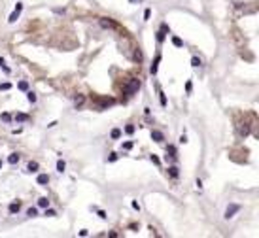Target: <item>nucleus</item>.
Returning <instances> with one entry per match:
<instances>
[{"label":"nucleus","instance_id":"72a5a7b5","mask_svg":"<svg viewBox=\"0 0 259 238\" xmlns=\"http://www.w3.org/2000/svg\"><path fill=\"white\" fill-rule=\"evenodd\" d=\"M46 216H49V217H55V216H57V212H55V210H47V208H46Z\"/></svg>","mask_w":259,"mask_h":238},{"label":"nucleus","instance_id":"58836bf2","mask_svg":"<svg viewBox=\"0 0 259 238\" xmlns=\"http://www.w3.org/2000/svg\"><path fill=\"white\" fill-rule=\"evenodd\" d=\"M185 142H187V136L182 134V136H180V144H185Z\"/></svg>","mask_w":259,"mask_h":238},{"label":"nucleus","instance_id":"4be33fe9","mask_svg":"<svg viewBox=\"0 0 259 238\" xmlns=\"http://www.w3.org/2000/svg\"><path fill=\"white\" fill-rule=\"evenodd\" d=\"M134 131H136V127H134V125H127V127H125V132H127V134H134Z\"/></svg>","mask_w":259,"mask_h":238},{"label":"nucleus","instance_id":"c9c22d12","mask_svg":"<svg viewBox=\"0 0 259 238\" xmlns=\"http://www.w3.org/2000/svg\"><path fill=\"white\" fill-rule=\"evenodd\" d=\"M151 17V10H150V8H148V10H146L144 11V21H148V19Z\"/></svg>","mask_w":259,"mask_h":238},{"label":"nucleus","instance_id":"393cba45","mask_svg":"<svg viewBox=\"0 0 259 238\" xmlns=\"http://www.w3.org/2000/svg\"><path fill=\"white\" fill-rule=\"evenodd\" d=\"M165 36H166L165 32H163V30H159V32H157V42H159V44H161V42H165Z\"/></svg>","mask_w":259,"mask_h":238},{"label":"nucleus","instance_id":"dca6fc26","mask_svg":"<svg viewBox=\"0 0 259 238\" xmlns=\"http://www.w3.org/2000/svg\"><path fill=\"white\" fill-rule=\"evenodd\" d=\"M38 206H40V208H47V206H49V200H47L46 197H42V199L38 200Z\"/></svg>","mask_w":259,"mask_h":238},{"label":"nucleus","instance_id":"20e7f679","mask_svg":"<svg viewBox=\"0 0 259 238\" xmlns=\"http://www.w3.org/2000/svg\"><path fill=\"white\" fill-rule=\"evenodd\" d=\"M98 25H100L102 29H115V23L112 21V19H106V17L98 19Z\"/></svg>","mask_w":259,"mask_h":238},{"label":"nucleus","instance_id":"f03ea898","mask_svg":"<svg viewBox=\"0 0 259 238\" xmlns=\"http://www.w3.org/2000/svg\"><path fill=\"white\" fill-rule=\"evenodd\" d=\"M21 11H23V4L21 2H17L15 4V10H13V13L8 17V23H15L19 19V15H21Z\"/></svg>","mask_w":259,"mask_h":238},{"label":"nucleus","instance_id":"f3484780","mask_svg":"<svg viewBox=\"0 0 259 238\" xmlns=\"http://www.w3.org/2000/svg\"><path fill=\"white\" fill-rule=\"evenodd\" d=\"M172 44L176 47H184V42H182V38H178V36H172Z\"/></svg>","mask_w":259,"mask_h":238},{"label":"nucleus","instance_id":"0eeeda50","mask_svg":"<svg viewBox=\"0 0 259 238\" xmlns=\"http://www.w3.org/2000/svg\"><path fill=\"white\" fill-rule=\"evenodd\" d=\"M83 102H85V96H83V95H76L74 96V106L76 108H81Z\"/></svg>","mask_w":259,"mask_h":238},{"label":"nucleus","instance_id":"39448f33","mask_svg":"<svg viewBox=\"0 0 259 238\" xmlns=\"http://www.w3.org/2000/svg\"><path fill=\"white\" fill-rule=\"evenodd\" d=\"M151 140H153V142H159V144H161L163 140H165V134H163L161 131H151Z\"/></svg>","mask_w":259,"mask_h":238},{"label":"nucleus","instance_id":"aec40b11","mask_svg":"<svg viewBox=\"0 0 259 238\" xmlns=\"http://www.w3.org/2000/svg\"><path fill=\"white\" fill-rule=\"evenodd\" d=\"M201 64H202V60L199 59V57H193V59H191V66L197 68V66H201Z\"/></svg>","mask_w":259,"mask_h":238},{"label":"nucleus","instance_id":"a211bd4d","mask_svg":"<svg viewBox=\"0 0 259 238\" xmlns=\"http://www.w3.org/2000/svg\"><path fill=\"white\" fill-rule=\"evenodd\" d=\"M168 174L172 176V178H178V174H180V172H178V166H168Z\"/></svg>","mask_w":259,"mask_h":238},{"label":"nucleus","instance_id":"bb28decb","mask_svg":"<svg viewBox=\"0 0 259 238\" xmlns=\"http://www.w3.org/2000/svg\"><path fill=\"white\" fill-rule=\"evenodd\" d=\"M150 161H151L153 164H161V159H159L157 155H150Z\"/></svg>","mask_w":259,"mask_h":238},{"label":"nucleus","instance_id":"6e6552de","mask_svg":"<svg viewBox=\"0 0 259 238\" xmlns=\"http://www.w3.org/2000/svg\"><path fill=\"white\" fill-rule=\"evenodd\" d=\"M36 181H38V185H47V183H49V176H47V174H38Z\"/></svg>","mask_w":259,"mask_h":238},{"label":"nucleus","instance_id":"c85d7f7f","mask_svg":"<svg viewBox=\"0 0 259 238\" xmlns=\"http://www.w3.org/2000/svg\"><path fill=\"white\" fill-rule=\"evenodd\" d=\"M134 60H138V62L142 60V51H140V49H136V51H134Z\"/></svg>","mask_w":259,"mask_h":238},{"label":"nucleus","instance_id":"423d86ee","mask_svg":"<svg viewBox=\"0 0 259 238\" xmlns=\"http://www.w3.org/2000/svg\"><path fill=\"white\" fill-rule=\"evenodd\" d=\"M159 62H161V55H155V60H153V64H151V66H150V72H151V74H157V68H159Z\"/></svg>","mask_w":259,"mask_h":238},{"label":"nucleus","instance_id":"f8f14e48","mask_svg":"<svg viewBox=\"0 0 259 238\" xmlns=\"http://www.w3.org/2000/svg\"><path fill=\"white\" fill-rule=\"evenodd\" d=\"M15 121L17 123H25V121H29V115L27 114H15Z\"/></svg>","mask_w":259,"mask_h":238},{"label":"nucleus","instance_id":"e433bc0d","mask_svg":"<svg viewBox=\"0 0 259 238\" xmlns=\"http://www.w3.org/2000/svg\"><path fill=\"white\" fill-rule=\"evenodd\" d=\"M108 161H110V163H115V161H117V153H112V155L108 157Z\"/></svg>","mask_w":259,"mask_h":238},{"label":"nucleus","instance_id":"f704fd0d","mask_svg":"<svg viewBox=\"0 0 259 238\" xmlns=\"http://www.w3.org/2000/svg\"><path fill=\"white\" fill-rule=\"evenodd\" d=\"M161 30L165 32V34H168V32H170V29H168V25H166V23H163V25H161Z\"/></svg>","mask_w":259,"mask_h":238},{"label":"nucleus","instance_id":"4c0bfd02","mask_svg":"<svg viewBox=\"0 0 259 238\" xmlns=\"http://www.w3.org/2000/svg\"><path fill=\"white\" fill-rule=\"evenodd\" d=\"M191 89H193V85H191V81H187V83H185V91L191 93Z\"/></svg>","mask_w":259,"mask_h":238},{"label":"nucleus","instance_id":"f257e3e1","mask_svg":"<svg viewBox=\"0 0 259 238\" xmlns=\"http://www.w3.org/2000/svg\"><path fill=\"white\" fill-rule=\"evenodd\" d=\"M138 89H140V79L138 78H131L129 81L125 83V87H123V93H125L127 96H133V95H136Z\"/></svg>","mask_w":259,"mask_h":238},{"label":"nucleus","instance_id":"4468645a","mask_svg":"<svg viewBox=\"0 0 259 238\" xmlns=\"http://www.w3.org/2000/svg\"><path fill=\"white\" fill-rule=\"evenodd\" d=\"M27 100H29L30 104H34V102H36V100H38V96L34 95L32 91H27Z\"/></svg>","mask_w":259,"mask_h":238},{"label":"nucleus","instance_id":"b1692460","mask_svg":"<svg viewBox=\"0 0 259 238\" xmlns=\"http://www.w3.org/2000/svg\"><path fill=\"white\" fill-rule=\"evenodd\" d=\"M27 216H30V217L38 216V208H29V210H27Z\"/></svg>","mask_w":259,"mask_h":238},{"label":"nucleus","instance_id":"1a4fd4ad","mask_svg":"<svg viewBox=\"0 0 259 238\" xmlns=\"http://www.w3.org/2000/svg\"><path fill=\"white\" fill-rule=\"evenodd\" d=\"M8 210H10V213H19V210H21V204H19V202H11L10 206H8Z\"/></svg>","mask_w":259,"mask_h":238},{"label":"nucleus","instance_id":"6ab92c4d","mask_svg":"<svg viewBox=\"0 0 259 238\" xmlns=\"http://www.w3.org/2000/svg\"><path fill=\"white\" fill-rule=\"evenodd\" d=\"M115 102V100L114 98H104V100H102V102H100V108H106V106H112V104H114Z\"/></svg>","mask_w":259,"mask_h":238},{"label":"nucleus","instance_id":"a878e982","mask_svg":"<svg viewBox=\"0 0 259 238\" xmlns=\"http://www.w3.org/2000/svg\"><path fill=\"white\" fill-rule=\"evenodd\" d=\"M166 153H170V157H176V147L168 146V147H166Z\"/></svg>","mask_w":259,"mask_h":238},{"label":"nucleus","instance_id":"2eb2a0df","mask_svg":"<svg viewBox=\"0 0 259 238\" xmlns=\"http://www.w3.org/2000/svg\"><path fill=\"white\" fill-rule=\"evenodd\" d=\"M65 168H66V163H65L62 159H59V161H57V170L62 174V172H65Z\"/></svg>","mask_w":259,"mask_h":238},{"label":"nucleus","instance_id":"9b49d317","mask_svg":"<svg viewBox=\"0 0 259 238\" xmlns=\"http://www.w3.org/2000/svg\"><path fill=\"white\" fill-rule=\"evenodd\" d=\"M27 170L29 172H38V163L36 161H30V163L27 164Z\"/></svg>","mask_w":259,"mask_h":238},{"label":"nucleus","instance_id":"7c9ffc66","mask_svg":"<svg viewBox=\"0 0 259 238\" xmlns=\"http://www.w3.org/2000/svg\"><path fill=\"white\" fill-rule=\"evenodd\" d=\"M0 119L6 121V123H10V121H11V115H10V114H2V115H0Z\"/></svg>","mask_w":259,"mask_h":238},{"label":"nucleus","instance_id":"ea45409f","mask_svg":"<svg viewBox=\"0 0 259 238\" xmlns=\"http://www.w3.org/2000/svg\"><path fill=\"white\" fill-rule=\"evenodd\" d=\"M129 2H131V4H136V2H138V0H129Z\"/></svg>","mask_w":259,"mask_h":238},{"label":"nucleus","instance_id":"cd10ccee","mask_svg":"<svg viewBox=\"0 0 259 238\" xmlns=\"http://www.w3.org/2000/svg\"><path fill=\"white\" fill-rule=\"evenodd\" d=\"M159 100H161V106H166V96H165V93H159Z\"/></svg>","mask_w":259,"mask_h":238},{"label":"nucleus","instance_id":"9d476101","mask_svg":"<svg viewBox=\"0 0 259 238\" xmlns=\"http://www.w3.org/2000/svg\"><path fill=\"white\" fill-rule=\"evenodd\" d=\"M8 163H10V164H17L19 163V153H11V155L8 157Z\"/></svg>","mask_w":259,"mask_h":238},{"label":"nucleus","instance_id":"5701e85b","mask_svg":"<svg viewBox=\"0 0 259 238\" xmlns=\"http://www.w3.org/2000/svg\"><path fill=\"white\" fill-rule=\"evenodd\" d=\"M10 89H11V83H8V81L0 83V91H10Z\"/></svg>","mask_w":259,"mask_h":238},{"label":"nucleus","instance_id":"c756f323","mask_svg":"<svg viewBox=\"0 0 259 238\" xmlns=\"http://www.w3.org/2000/svg\"><path fill=\"white\" fill-rule=\"evenodd\" d=\"M133 146H134V144H133V142H125V144H123V146H121V147H123V149H125V151H129V149H133Z\"/></svg>","mask_w":259,"mask_h":238},{"label":"nucleus","instance_id":"a19ab883","mask_svg":"<svg viewBox=\"0 0 259 238\" xmlns=\"http://www.w3.org/2000/svg\"><path fill=\"white\" fill-rule=\"evenodd\" d=\"M0 168H2V159H0Z\"/></svg>","mask_w":259,"mask_h":238},{"label":"nucleus","instance_id":"7ed1b4c3","mask_svg":"<svg viewBox=\"0 0 259 238\" xmlns=\"http://www.w3.org/2000/svg\"><path fill=\"white\" fill-rule=\"evenodd\" d=\"M237 212H240V206H238V204H229V206H227V210H225V219H231V217L234 216V213Z\"/></svg>","mask_w":259,"mask_h":238},{"label":"nucleus","instance_id":"473e14b6","mask_svg":"<svg viewBox=\"0 0 259 238\" xmlns=\"http://www.w3.org/2000/svg\"><path fill=\"white\" fill-rule=\"evenodd\" d=\"M95 210H97V208H95ZM97 213H98L100 219H106V212H104V210H97Z\"/></svg>","mask_w":259,"mask_h":238},{"label":"nucleus","instance_id":"ddd939ff","mask_svg":"<svg viewBox=\"0 0 259 238\" xmlns=\"http://www.w3.org/2000/svg\"><path fill=\"white\" fill-rule=\"evenodd\" d=\"M110 136H112L114 140H119V138H121V128H112Z\"/></svg>","mask_w":259,"mask_h":238},{"label":"nucleus","instance_id":"412c9836","mask_svg":"<svg viewBox=\"0 0 259 238\" xmlns=\"http://www.w3.org/2000/svg\"><path fill=\"white\" fill-rule=\"evenodd\" d=\"M17 89H21V91H29V83H27V81H19V83H17Z\"/></svg>","mask_w":259,"mask_h":238},{"label":"nucleus","instance_id":"2f4dec72","mask_svg":"<svg viewBox=\"0 0 259 238\" xmlns=\"http://www.w3.org/2000/svg\"><path fill=\"white\" fill-rule=\"evenodd\" d=\"M240 134H242V136H248V134H250V127H242V128H240Z\"/></svg>","mask_w":259,"mask_h":238}]
</instances>
